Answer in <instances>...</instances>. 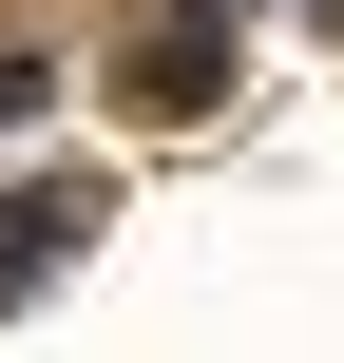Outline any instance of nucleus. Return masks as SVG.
<instances>
[{"instance_id": "1", "label": "nucleus", "mask_w": 344, "mask_h": 363, "mask_svg": "<svg viewBox=\"0 0 344 363\" xmlns=\"http://www.w3.org/2000/svg\"><path fill=\"white\" fill-rule=\"evenodd\" d=\"M211 77H230V19H153L134 38V115H192Z\"/></svg>"}, {"instance_id": "2", "label": "nucleus", "mask_w": 344, "mask_h": 363, "mask_svg": "<svg viewBox=\"0 0 344 363\" xmlns=\"http://www.w3.org/2000/svg\"><path fill=\"white\" fill-rule=\"evenodd\" d=\"M77 230H96V191H77V172H57V191H0V306H19V287L77 249Z\"/></svg>"}, {"instance_id": "3", "label": "nucleus", "mask_w": 344, "mask_h": 363, "mask_svg": "<svg viewBox=\"0 0 344 363\" xmlns=\"http://www.w3.org/2000/svg\"><path fill=\"white\" fill-rule=\"evenodd\" d=\"M38 96H57V77H38V57H0V134H19V115H38Z\"/></svg>"}]
</instances>
